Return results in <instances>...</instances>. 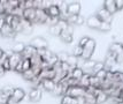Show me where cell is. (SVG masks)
I'll use <instances>...</instances> for the list:
<instances>
[{
  "instance_id": "6da1fadb",
  "label": "cell",
  "mask_w": 123,
  "mask_h": 104,
  "mask_svg": "<svg viewBox=\"0 0 123 104\" xmlns=\"http://www.w3.org/2000/svg\"><path fill=\"white\" fill-rule=\"evenodd\" d=\"M94 50H96V41L90 38L89 42L86 43V45L83 48V55H82L80 58H83L84 60H90Z\"/></svg>"
},
{
  "instance_id": "7a4b0ae2",
  "label": "cell",
  "mask_w": 123,
  "mask_h": 104,
  "mask_svg": "<svg viewBox=\"0 0 123 104\" xmlns=\"http://www.w3.org/2000/svg\"><path fill=\"white\" fill-rule=\"evenodd\" d=\"M66 95H69L73 98H80V97H84L85 95V89L80 87V86H75V87H70Z\"/></svg>"
},
{
  "instance_id": "3957f363",
  "label": "cell",
  "mask_w": 123,
  "mask_h": 104,
  "mask_svg": "<svg viewBox=\"0 0 123 104\" xmlns=\"http://www.w3.org/2000/svg\"><path fill=\"white\" fill-rule=\"evenodd\" d=\"M24 96H25V93H24V90H23V89H21V88H15V89H14V93H13V95L11 96L9 104H17V103H20L22 99L24 98Z\"/></svg>"
},
{
  "instance_id": "277c9868",
  "label": "cell",
  "mask_w": 123,
  "mask_h": 104,
  "mask_svg": "<svg viewBox=\"0 0 123 104\" xmlns=\"http://www.w3.org/2000/svg\"><path fill=\"white\" fill-rule=\"evenodd\" d=\"M30 45H32L36 50H46L48 46L47 41L45 38H43V37H35L31 41Z\"/></svg>"
},
{
  "instance_id": "5b68a950",
  "label": "cell",
  "mask_w": 123,
  "mask_h": 104,
  "mask_svg": "<svg viewBox=\"0 0 123 104\" xmlns=\"http://www.w3.org/2000/svg\"><path fill=\"white\" fill-rule=\"evenodd\" d=\"M96 16L98 17L101 22H109V23H111L113 15H111V14H109V13H108V12L102 7V8H100V9H98V11H97Z\"/></svg>"
},
{
  "instance_id": "8992f818",
  "label": "cell",
  "mask_w": 123,
  "mask_h": 104,
  "mask_svg": "<svg viewBox=\"0 0 123 104\" xmlns=\"http://www.w3.org/2000/svg\"><path fill=\"white\" fill-rule=\"evenodd\" d=\"M40 99H42V90L39 88H32L29 93V101L37 103Z\"/></svg>"
},
{
  "instance_id": "52a82bcc",
  "label": "cell",
  "mask_w": 123,
  "mask_h": 104,
  "mask_svg": "<svg viewBox=\"0 0 123 104\" xmlns=\"http://www.w3.org/2000/svg\"><path fill=\"white\" fill-rule=\"evenodd\" d=\"M48 20V15L44 9H36V19H35V23H46Z\"/></svg>"
},
{
  "instance_id": "ba28073f",
  "label": "cell",
  "mask_w": 123,
  "mask_h": 104,
  "mask_svg": "<svg viewBox=\"0 0 123 104\" xmlns=\"http://www.w3.org/2000/svg\"><path fill=\"white\" fill-rule=\"evenodd\" d=\"M37 53V50L35 49L32 45H25V48L23 50V52L21 53L22 59H30L31 57Z\"/></svg>"
},
{
  "instance_id": "9c48e42d",
  "label": "cell",
  "mask_w": 123,
  "mask_h": 104,
  "mask_svg": "<svg viewBox=\"0 0 123 104\" xmlns=\"http://www.w3.org/2000/svg\"><path fill=\"white\" fill-rule=\"evenodd\" d=\"M22 17L24 20L29 21L30 23H35V19H36V9L35 8H29V9H24L23 11V15Z\"/></svg>"
},
{
  "instance_id": "30bf717a",
  "label": "cell",
  "mask_w": 123,
  "mask_h": 104,
  "mask_svg": "<svg viewBox=\"0 0 123 104\" xmlns=\"http://www.w3.org/2000/svg\"><path fill=\"white\" fill-rule=\"evenodd\" d=\"M116 64V59H115V57L112 55V53H109L108 52L107 55H106V59L104 61V66H105V69L106 71H112L113 66Z\"/></svg>"
},
{
  "instance_id": "8fae6325",
  "label": "cell",
  "mask_w": 123,
  "mask_h": 104,
  "mask_svg": "<svg viewBox=\"0 0 123 104\" xmlns=\"http://www.w3.org/2000/svg\"><path fill=\"white\" fill-rule=\"evenodd\" d=\"M0 34H1L2 37H6V38H14L16 36V33L12 29L11 26H8V24L4 26V28L0 30Z\"/></svg>"
},
{
  "instance_id": "7c38bea8",
  "label": "cell",
  "mask_w": 123,
  "mask_h": 104,
  "mask_svg": "<svg viewBox=\"0 0 123 104\" xmlns=\"http://www.w3.org/2000/svg\"><path fill=\"white\" fill-rule=\"evenodd\" d=\"M94 96L97 99V104H104L108 101V95L105 91H102L101 89H96Z\"/></svg>"
},
{
  "instance_id": "4fadbf2b",
  "label": "cell",
  "mask_w": 123,
  "mask_h": 104,
  "mask_svg": "<svg viewBox=\"0 0 123 104\" xmlns=\"http://www.w3.org/2000/svg\"><path fill=\"white\" fill-rule=\"evenodd\" d=\"M104 8H105L111 15L115 14V13L117 12L116 5H115V0H105V1H104Z\"/></svg>"
},
{
  "instance_id": "5bb4252c",
  "label": "cell",
  "mask_w": 123,
  "mask_h": 104,
  "mask_svg": "<svg viewBox=\"0 0 123 104\" xmlns=\"http://www.w3.org/2000/svg\"><path fill=\"white\" fill-rule=\"evenodd\" d=\"M22 60L21 55H16V53H12L9 55V65H11V71H15L16 66L20 64V61Z\"/></svg>"
},
{
  "instance_id": "9a60e30c",
  "label": "cell",
  "mask_w": 123,
  "mask_h": 104,
  "mask_svg": "<svg viewBox=\"0 0 123 104\" xmlns=\"http://www.w3.org/2000/svg\"><path fill=\"white\" fill-rule=\"evenodd\" d=\"M100 23H101V21H100L96 15H91V16L86 20V24H87V27L91 28V29H99Z\"/></svg>"
},
{
  "instance_id": "2e32d148",
  "label": "cell",
  "mask_w": 123,
  "mask_h": 104,
  "mask_svg": "<svg viewBox=\"0 0 123 104\" xmlns=\"http://www.w3.org/2000/svg\"><path fill=\"white\" fill-rule=\"evenodd\" d=\"M46 12L48 17H60V9L58 5H51L47 9H44Z\"/></svg>"
},
{
  "instance_id": "e0dca14e",
  "label": "cell",
  "mask_w": 123,
  "mask_h": 104,
  "mask_svg": "<svg viewBox=\"0 0 123 104\" xmlns=\"http://www.w3.org/2000/svg\"><path fill=\"white\" fill-rule=\"evenodd\" d=\"M122 51H123L122 44H121V43H117V42H114V43L111 44L109 50H108V52H109V53H112L114 57H116V55H117L120 52H122Z\"/></svg>"
},
{
  "instance_id": "ac0fdd59",
  "label": "cell",
  "mask_w": 123,
  "mask_h": 104,
  "mask_svg": "<svg viewBox=\"0 0 123 104\" xmlns=\"http://www.w3.org/2000/svg\"><path fill=\"white\" fill-rule=\"evenodd\" d=\"M80 2H71L68 5V15H80Z\"/></svg>"
},
{
  "instance_id": "d6986e66",
  "label": "cell",
  "mask_w": 123,
  "mask_h": 104,
  "mask_svg": "<svg viewBox=\"0 0 123 104\" xmlns=\"http://www.w3.org/2000/svg\"><path fill=\"white\" fill-rule=\"evenodd\" d=\"M21 27H22V33L23 34L29 35V34L32 33V29H33L32 23H30V22L27 21V20H24L23 17L21 19Z\"/></svg>"
},
{
  "instance_id": "ffe728a7",
  "label": "cell",
  "mask_w": 123,
  "mask_h": 104,
  "mask_svg": "<svg viewBox=\"0 0 123 104\" xmlns=\"http://www.w3.org/2000/svg\"><path fill=\"white\" fill-rule=\"evenodd\" d=\"M83 75H84V71L82 68H80V67H74L70 71V76L73 79H75V80H77V81H80V79L83 77Z\"/></svg>"
},
{
  "instance_id": "44dd1931",
  "label": "cell",
  "mask_w": 123,
  "mask_h": 104,
  "mask_svg": "<svg viewBox=\"0 0 123 104\" xmlns=\"http://www.w3.org/2000/svg\"><path fill=\"white\" fill-rule=\"evenodd\" d=\"M55 86H56V83L54 82V80H43L42 81V87L48 93H52Z\"/></svg>"
},
{
  "instance_id": "7402d4cb",
  "label": "cell",
  "mask_w": 123,
  "mask_h": 104,
  "mask_svg": "<svg viewBox=\"0 0 123 104\" xmlns=\"http://www.w3.org/2000/svg\"><path fill=\"white\" fill-rule=\"evenodd\" d=\"M90 76H91V74L84 73L83 77H82L80 81H78V86H80V87H82V88H84V89L89 88V87H90Z\"/></svg>"
},
{
  "instance_id": "603a6c76",
  "label": "cell",
  "mask_w": 123,
  "mask_h": 104,
  "mask_svg": "<svg viewBox=\"0 0 123 104\" xmlns=\"http://www.w3.org/2000/svg\"><path fill=\"white\" fill-rule=\"evenodd\" d=\"M43 58L40 57V55H38V53H36V55H33V57H31L30 58V62H31V67L32 66H42V64H43Z\"/></svg>"
},
{
  "instance_id": "cb8c5ba5",
  "label": "cell",
  "mask_w": 123,
  "mask_h": 104,
  "mask_svg": "<svg viewBox=\"0 0 123 104\" xmlns=\"http://www.w3.org/2000/svg\"><path fill=\"white\" fill-rule=\"evenodd\" d=\"M25 48V45L21 42H18V43H15L13 45V48H12V51H13V53H16V55H21L22 52H23V50Z\"/></svg>"
},
{
  "instance_id": "d4e9b609",
  "label": "cell",
  "mask_w": 123,
  "mask_h": 104,
  "mask_svg": "<svg viewBox=\"0 0 123 104\" xmlns=\"http://www.w3.org/2000/svg\"><path fill=\"white\" fill-rule=\"evenodd\" d=\"M113 82L123 83V72H120V71L113 72Z\"/></svg>"
},
{
  "instance_id": "484cf974",
  "label": "cell",
  "mask_w": 123,
  "mask_h": 104,
  "mask_svg": "<svg viewBox=\"0 0 123 104\" xmlns=\"http://www.w3.org/2000/svg\"><path fill=\"white\" fill-rule=\"evenodd\" d=\"M101 81L96 76V75H91L90 76V86L96 89H100V86H101Z\"/></svg>"
},
{
  "instance_id": "4316f807",
  "label": "cell",
  "mask_w": 123,
  "mask_h": 104,
  "mask_svg": "<svg viewBox=\"0 0 123 104\" xmlns=\"http://www.w3.org/2000/svg\"><path fill=\"white\" fill-rule=\"evenodd\" d=\"M107 102L109 104H123V96H109Z\"/></svg>"
},
{
  "instance_id": "83f0119b",
  "label": "cell",
  "mask_w": 123,
  "mask_h": 104,
  "mask_svg": "<svg viewBox=\"0 0 123 104\" xmlns=\"http://www.w3.org/2000/svg\"><path fill=\"white\" fill-rule=\"evenodd\" d=\"M84 99H85V104H97L96 96H94L93 94L86 93V91H85V95H84Z\"/></svg>"
},
{
  "instance_id": "f1b7e54d",
  "label": "cell",
  "mask_w": 123,
  "mask_h": 104,
  "mask_svg": "<svg viewBox=\"0 0 123 104\" xmlns=\"http://www.w3.org/2000/svg\"><path fill=\"white\" fill-rule=\"evenodd\" d=\"M94 64H96V61L94 60H85L84 61V65H83V71L85 69V71H89V72H91V75H92V68H93V66H94Z\"/></svg>"
},
{
  "instance_id": "f546056e",
  "label": "cell",
  "mask_w": 123,
  "mask_h": 104,
  "mask_svg": "<svg viewBox=\"0 0 123 104\" xmlns=\"http://www.w3.org/2000/svg\"><path fill=\"white\" fill-rule=\"evenodd\" d=\"M104 68H105V66H104L102 61H96V64H94L93 68H92V75H96L98 72H100Z\"/></svg>"
},
{
  "instance_id": "4dcf8cb0",
  "label": "cell",
  "mask_w": 123,
  "mask_h": 104,
  "mask_svg": "<svg viewBox=\"0 0 123 104\" xmlns=\"http://www.w3.org/2000/svg\"><path fill=\"white\" fill-rule=\"evenodd\" d=\"M111 29H112V24L109 22H101L98 30H100L101 33H108V31H111Z\"/></svg>"
},
{
  "instance_id": "1f68e13d",
  "label": "cell",
  "mask_w": 123,
  "mask_h": 104,
  "mask_svg": "<svg viewBox=\"0 0 123 104\" xmlns=\"http://www.w3.org/2000/svg\"><path fill=\"white\" fill-rule=\"evenodd\" d=\"M77 62H78V58L75 57L74 55H69L68 59H67V64H68L71 68H74V67L77 66Z\"/></svg>"
},
{
  "instance_id": "d6a6232c",
  "label": "cell",
  "mask_w": 123,
  "mask_h": 104,
  "mask_svg": "<svg viewBox=\"0 0 123 104\" xmlns=\"http://www.w3.org/2000/svg\"><path fill=\"white\" fill-rule=\"evenodd\" d=\"M22 76H23V79H25V80L30 81V82H31V81L33 80V79H35V77H37L36 75H35V73L32 72L31 68H30L29 71L24 72V73H22Z\"/></svg>"
},
{
  "instance_id": "836d02e7",
  "label": "cell",
  "mask_w": 123,
  "mask_h": 104,
  "mask_svg": "<svg viewBox=\"0 0 123 104\" xmlns=\"http://www.w3.org/2000/svg\"><path fill=\"white\" fill-rule=\"evenodd\" d=\"M61 31H62V30H61V28H60L58 24L49 27V34L53 35V36H60V35H61Z\"/></svg>"
},
{
  "instance_id": "e575fe53",
  "label": "cell",
  "mask_w": 123,
  "mask_h": 104,
  "mask_svg": "<svg viewBox=\"0 0 123 104\" xmlns=\"http://www.w3.org/2000/svg\"><path fill=\"white\" fill-rule=\"evenodd\" d=\"M31 68V62L30 59H22V73L29 71Z\"/></svg>"
},
{
  "instance_id": "d590c367",
  "label": "cell",
  "mask_w": 123,
  "mask_h": 104,
  "mask_svg": "<svg viewBox=\"0 0 123 104\" xmlns=\"http://www.w3.org/2000/svg\"><path fill=\"white\" fill-rule=\"evenodd\" d=\"M14 89H15V88H13L12 86H6V87L2 88L1 93L5 94V95H7L8 97H11L12 95H13V93H14Z\"/></svg>"
},
{
  "instance_id": "8d00e7d4",
  "label": "cell",
  "mask_w": 123,
  "mask_h": 104,
  "mask_svg": "<svg viewBox=\"0 0 123 104\" xmlns=\"http://www.w3.org/2000/svg\"><path fill=\"white\" fill-rule=\"evenodd\" d=\"M73 33H74V27L73 26H68L64 30L61 31L60 36H73Z\"/></svg>"
},
{
  "instance_id": "74e56055",
  "label": "cell",
  "mask_w": 123,
  "mask_h": 104,
  "mask_svg": "<svg viewBox=\"0 0 123 104\" xmlns=\"http://www.w3.org/2000/svg\"><path fill=\"white\" fill-rule=\"evenodd\" d=\"M56 55H58V59H59L60 62H67V59H68V57H69V55H68L67 52H64V51L59 52Z\"/></svg>"
},
{
  "instance_id": "f35d334b",
  "label": "cell",
  "mask_w": 123,
  "mask_h": 104,
  "mask_svg": "<svg viewBox=\"0 0 123 104\" xmlns=\"http://www.w3.org/2000/svg\"><path fill=\"white\" fill-rule=\"evenodd\" d=\"M96 76L98 77V79H99L101 82H104V81L106 80V76H107V71L104 68V69H101L100 72H98V73H97Z\"/></svg>"
},
{
  "instance_id": "ab89813d",
  "label": "cell",
  "mask_w": 123,
  "mask_h": 104,
  "mask_svg": "<svg viewBox=\"0 0 123 104\" xmlns=\"http://www.w3.org/2000/svg\"><path fill=\"white\" fill-rule=\"evenodd\" d=\"M73 55H75V57H82V55H83V48L82 46H80V45H77L75 49H74V53Z\"/></svg>"
},
{
  "instance_id": "60d3db41",
  "label": "cell",
  "mask_w": 123,
  "mask_h": 104,
  "mask_svg": "<svg viewBox=\"0 0 123 104\" xmlns=\"http://www.w3.org/2000/svg\"><path fill=\"white\" fill-rule=\"evenodd\" d=\"M9 99H11V97H8L7 95H5V94H2L0 91V104L9 103Z\"/></svg>"
},
{
  "instance_id": "b9f144b4",
  "label": "cell",
  "mask_w": 123,
  "mask_h": 104,
  "mask_svg": "<svg viewBox=\"0 0 123 104\" xmlns=\"http://www.w3.org/2000/svg\"><path fill=\"white\" fill-rule=\"evenodd\" d=\"M73 102V97H70L69 95H63L62 99H61V104H71Z\"/></svg>"
},
{
  "instance_id": "7bdbcfd3",
  "label": "cell",
  "mask_w": 123,
  "mask_h": 104,
  "mask_svg": "<svg viewBox=\"0 0 123 104\" xmlns=\"http://www.w3.org/2000/svg\"><path fill=\"white\" fill-rule=\"evenodd\" d=\"M58 26L61 28V30H64L66 28L69 26V24H68V22L66 21V20H59V22H58Z\"/></svg>"
},
{
  "instance_id": "ee69618b",
  "label": "cell",
  "mask_w": 123,
  "mask_h": 104,
  "mask_svg": "<svg viewBox=\"0 0 123 104\" xmlns=\"http://www.w3.org/2000/svg\"><path fill=\"white\" fill-rule=\"evenodd\" d=\"M33 8V0H24V9Z\"/></svg>"
},
{
  "instance_id": "f6af8a7d",
  "label": "cell",
  "mask_w": 123,
  "mask_h": 104,
  "mask_svg": "<svg viewBox=\"0 0 123 104\" xmlns=\"http://www.w3.org/2000/svg\"><path fill=\"white\" fill-rule=\"evenodd\" d=\"M0 15L1 16H5L6 15V8H5L4 0H0Z\"/></svg>"
},
{
  "instance_id": "bcb514c9",
  "label": "cell",
  "mask_w": 123,
  "mask_h": 104,
  "mask_svg": "<svg viewBox=\"0 0 123 104\" xmlns=\"http://www.w3.org/2000/svg\"><path fill=\"white\" fill-rule=\"evenodd\" d=\"M2 67H4V69H5V71H11V65H9V55H8V58L4 61Z\"/></svg>"
},
{
  "instance_id": "7dc6e473",
  "label": "cell",
  "mask_w": 123,
  "mask_h": 104,
  "mask_svg": "<svg viewBox=\"0 0 123 104\" xmlns=\"http://www.w3.org/2000/svg\"><path fill=\"white\" fill-rule=\"evenodd\" d=\"M89 39H90V37H87V36H85V37H82L78 45H80V46H82V48H84V46L86 45V43L89 42Z\"/></svg>"
},
{
  "instance_id": "c3c4849f",
  "label": "cell",
  "mask_w": 123,
  "mask_h": 104,
  "mask_svg": "<svg viewBox=\"0 0 123 104\" xmlns=\"http://www.w3.org/2000/svg\"><path fill=\"white\" fill-rule=\"evenodd\" d=\"M60 37L62 39V42H64V43H67V44L73 42V36H60Z\"/></svg>"
},
{
  "instance_id": "681fc988",
  "label": "cell",
  "mask_w": 123,
  "mask_h": 104,
  "mask_svg": "<svg viewBox=\"0 0 123 104\" xmlns=\"http://www.w3.org/2000/svg\"><path fill=\"white\" fill-rule=\"evenodd\" d=\"M115 5H116V9H117V11H122L123 9V0H115Z\"/></svg>"
},
{
  "instance_id": "f907efd6",
  "label": "cell",
  "mask_w": 123,
  "mask_h": 104,
  "mask_svg": "<svg viewBox=\"0 0 123 104\" xmlns=\"http://www.w3.org/2000/svg\"><path fill=\"white\" fill-rule=\"evenodd\" d=\"M84 23V17L82 15H77V19H76V26H82Z\"/></svg>"
},
{
  "instance_id": "816d5d0a",
  "label": "cell",
  "mask_w": 123,
  "mask_h": 104,
  "mask_svg": "<svg viewBox=\"0 0 123 104\" xmlns=\"http://www.w3.org/2000/svg\"><path fill=\"white\" fill-rule=\"evenodd\" d=\"M6 24V21H5V17L4 16H1L0 17V30L4 28V26Z\"/></svg>"
},
{
  "instance_id": "f5cc1de1",
  "label": "cell",
  "mask_w": 123,
  "mask_h": 104,
  "mask_svg": "<svg viewBox=\"0 0 123 104\" xmlns=\"http://www.w3.org/2000/svg\"><path fill=\"white\" fill-rule=\"evenodd\" d=\"M5 73H6V71L4 69V67H2V66H0V77L4 76V75H5Z\"/></svg>"
},
{
  "instance_id": "db71d44e",
  "label": "cell",
  "mask_w": 123,
  "mask_h": 104,
  "mask_svg": "<svg viewBox=\"0 0 123 104\" xmlns=\"http://www.w3.org/2000/svg\"><path fill=\"white\" fill-rule=\"evenodd\" d=\"M78 99V104H85V99H84V97H80Z\"/></svg>"
},
{
  "instance_id": "11a10c76",
  "label": "cell",
  "mask_w": 123,
  "mask_h": 104,
  "mask_svg": "<svg viewBox=\"0 0 123 104\" xmlns=\"http://www.w3.org/2000/svg\"><path fill=\"white\" fill-rule=\"evenodd\" d=\"M71 104H78V99H77V98H73V102H71Z\"/></svg>"
},
{
  "instance_id": "9f6ffc18",
  "label": "cell",
  "mask_w": 123,
  "mask_h": 104,
  "mask_svg": "<svg viewBox=\"0 0 123 104\" xmlns=\"http://www.w3.org/2000/svg\"><path fill=\"white\" fill-rule=\"evenodd\" d=\"M4 55H5V52L2 51V49H0V58H1V57H2Z\"/></svg>"
},
{
  "instance_id": "6f0895ef",
  "label": "cell",
  "mask_w": 123,
  "mask_h": 104,
  "mask_svg": "<svg viewBox=\"0 0 123 104\" xmlns=\"http://www.w3.org/2000/svg\"><path fill=\"white\" fill-rule=\"evenodd\" d=\"M6 104H9V103H6Z\"/></svg>"
},
{
  "instance_id": "680465c9",
  "label": "cell",
  "mask_w": 123,
  "mask_h": 104,
  "mask_svg": "<svg viewBox=\"0 0 123 104\" xmlns=\"http://www.w3.org/2000/svg\"><path fill=\"white\" fill-rule=\"evenodd\" d=\"M122 48H123V44H122Z\"/></svg>"
},
{
  "instance_id": "91938a15",
  "label": "cell",
  "mask_w": 123,
  "mask_h": 104,
  "mask_svg": "<svg viewBox=\"0 0 123 104\" xmlns=\"http://www.w3.org/2000/svg\"><path fill=\"white\" fill-rule=\"evenodd\" d=\"M122 96H123V94H122Z\"/></svg>"
}]
</instances>
